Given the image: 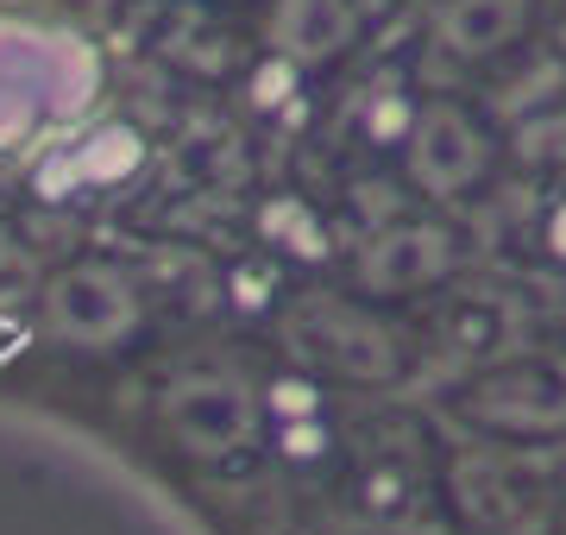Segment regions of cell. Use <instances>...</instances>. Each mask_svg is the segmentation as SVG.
<instances>
[{
  "mask_svg": "<svg viewBox=\"0 0 566 535\" xmlns=\"http://www.w3.org/2000/svg\"><path fill=\"white\" fill-rule=\"evenodd\" d=\"M51 322H57L70 340L102 347V340H114V334L133 322V296H126V284L102 265L63 271L57 284H51Z\"/></svg>",
  "mask_w": 566,
  "mask_h": 535,
  "instance_id": "1",
  "label": "cell"
}]
</instances>
